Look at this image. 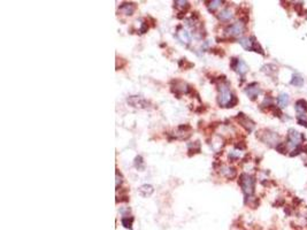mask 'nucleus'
<instances>
[{
  "instance_id": "28",
  "label": "nucleus",
  "mask_w": 307,
  "mask_h": 230,
  "mask_svg": "<svg viewBox=\"0 0 307 230\" xmlns=\"http://www.w3.org/2000/svg\"><path fill=\"white\" fill-rule=\"evenodd\" d=\"M239 156H241V151H239V150H235V151H233V152L229 153V159L230 160H236V159H238Z\"/></svg>"
},
{
  "instance_id": "2",
  "label": "nucleus",
  "mask_w": 307,
  "mask_h": 230,
  "mask_svg": "<svg viewBox=\"0 0 307 230\" xmlns=\"http://www.w3.org/2000/svg\"><path fill=\"white\" fill-rule=\"evenodd\" d=\"M233 94L231 93L229 88V83H223L219 86V96H218V102L219 105L222 107H228L229 102L231 101Z\"/></svg>"
},
{
  "instance_id": "26",
  "label": "nucleus",
  "mask_w": 307,
  "mask_h": 230,
  "mask_svg": "<svg viewBox=\"0 0 307 230\" xmlns=\"http://www.w3.org/2000/svg\"><path fill=\"white\" fill-rule=\"evenodd\" d=\"M276 150L280 153H282V154H285L287 153V145L284 144V143H278V144L276 145Z\"/></svg>"
},
{
  "instance_id": "10",
  "label": "nucleus",
  "mask_w": 307,
  "mask_h": 230,
  "mask_svg": "<svg viewBox=\"0 0 307 230\" xmlns=\"http://www.w3.org/2000/svg\"><path fill=\"white\" fill-rule=\"evenodd\" d=\"M135 9H136V6H135V4H132V2H123L119 7V11L122 14L128 16H131L133 14V12H135Z\"/></svg>"
},
{
  "instance_id": "25",
  "label": "nucleus",
  "mask_w": 307,
  "mask_h": 230,
  "mask_svg": "<svg viewBox=\"0 0 307 230\" xmlns=\"http://www.w3.org/2000/svg\"><path fill=\"white\" fill-rule=\"evenodd\" d=\"M269 109L272 110L273 114H274L275 116H277V117H281V116H282V112H281V109L278 108V107H276V106L272 105V106H270V107H269Z\"/></svg>"
},
{
  "instance_id": "15",
  "label": "nucleus",
  "mask_w": 307,
  "mask_h": 230,
  "mask_svg": "<svg viewBox=\"0 0 307 230\" xmlns=\"http://www.w3.org/2000/svg\"><path fill=\"white\" fill-rule=\"evenodd\" d=\"M177 37L178 39L182 42V43H185V44H189L191 40V37H190V34L187 31V30H182V31H179L177 34Z\"/></svg>"
},
{
  "instance_id": "23",
  "label": "nucleus",
  "mask_w": 307,
  "mask_h": 230,
  "mask_svg": "<svg viewBox=\"0 0 307 230\" xmlns=\"http://www.w3.org/2000/svg\"><path fill=\"white\" fill-rule=\"evenodd\" d=\"M121 222H122V226L124 227V228L131 229V228H132V222H133V218H132V216H130V218H129V216L122 218Z\"/></svg>"
},
{
  "instance_id": "7",
  "label": "nucleus",
  "mask_w": 307,
  "mask_h": 230,
  "mask_svg": "<svg viewBox=\"0 0 307 230\" xmlns=\"http://www.w3.org/2000/svg\"><path fill=\"white\" fill-rule=\"evenodd\" d=\"M236 120L239 122V124H241L242 127H243V128L247 131V133H251L253 129H254L255 123H254V122H253L249 116H246L244 113L238 114L237 116H236Z\"/></svg>"
},
{
  "instance_id": "12",
  "label": "nucleus",
  "mask_w": 307,
  "mask_h": 230,
  "mask_svg": "<svg viewBox=\"0 0 307 230\" xmlns=\"http://www.w3.org/2000/svg\"><path fill=\"white\" fill-rule=\"evenodd\" d=\"M139 193H140V196H143V197H145V198H147V197H150V196L154 192V189H153V187L152 185H150V184H144V185H142V187H139Z\"/></svg>"
},
{
  "instance_id": "6",
  "label": "nucleus",
  "mask_w": 307,
  "mask_h": 230,
  "mask_svg": "<svg viewBox=\"0 0 307 230\" xmlns=\"http://www.w3.org/2000/svg\"><path fill=\"white\" fill-rule=\"evenodd\" d=\"M224 31H226L227 35L233 36V37H238V36H241L244 34V31H245L244 23H242V22H236V23L230 24L229 27L226 28Z\"/></svg>"
},
{
  "instance_id": "20",
  "label": "nucleus",
  "mask_w": 307,
  "mask_h": 230,
  "mask_svg": "<svg viewBox=\"0 0 307 230\" xmlns=\"http://www.w3.org/2000/svg\"><path fill=\"white\" fill-rule=\"evenodd\" d=\"M174 6H175L176 8L181 9V12L183 13L190 7V4H189L187 1H175V2H174Z\"/></svg>"
},
{
  "instance_id": "24",
  "label": "nucleus",
  "mask_w": 307,
  "mask_h": 230,
  "mask_svg": "<svg viewBox=\"0 0 307 230\" xmlns=\"http://www.w3.org/2000/svg\"><path fill=\"white\" fill-rule=\"evenodd\" d=\"M135 167L137 169H143L144 168V161H143V158L140 156L135 158Z\"/></svg>"
},
{
  "instance_id": "21",
  "label": "nucleus",
  "mask_w": 307,
  "mask_h": 230,
  "mask_svg": "<svg viewBox=\"0 0 307 230\" xmlns=\"http://www.w3.org/2000/svg\"><path fill=\"white\" fill-rule=\"evenodd\" d=\"M223 4V1H221V0H214V1H210L208 2V5H207V8H208V11L210 12H214L216 8H219L220 7V5H222Z\"/></svg>"
},
{
  "instance_id": "27",
  "label": "nucleus",
  "mask_w": 307,
  "mask_h": 230,
  "mask_svg": "<svg viewBox=\"0 0 307 230\" xmlns=\"http://www.w3.org/2000/svg\"><path fill=\"white\" fill-rule=\"evenodd\" d=\"M305 151V148L301 146V145H299V146H297V147L292 151V153H290V156H298V154H300L301 152H304Z\"/></svg>"
},
{
  "instance_id": "4",
  "label": "nucleus",
  "mask_w": 307,
  "mask_h": 230,
  "mask_svg": "<svg viewBox=\"0 0 307 230\" xmlns=\"http://www.w3.org/2000/svg\"><path fill=\"white\" fill-rule=\"evenodd\" d=\"M127 102L129 105L135 107V108H139V109H146L150 107V102L147 100H145L144 98L138 97V96H130L127 99Z\"/></svg>"
},
{
  "instance_id": "1",
  "label": "nucleus",
  "mask_w": 307,
  "mask_h": 230,
  "mask_svg": "<svg viewBox=\"0 0 307 230\" xmlns=\"http://www.w3.org/2000/svg\"><path fill=\"white\" fill-rule=\"evenodd\" d=\"M238 184L241 185L242 190H243V193L245 196V200L251 198L252 195L254 193V187H255V179H254V177L252 175H250V174L243 173L239 176Z\"/></svg>"
},
{
  "instance_id": "11",
  "label": "nucleus",
  "mask_w": 307,
  "mask_h": 230,
  "mask_svg": "<svg viewBox=\"0 0 307 230\" xmlns=\"http://www.w3.org/2000/svg\"><path fill=\"white\" fill-rule=\"evenodd\" d=\"M233 14L229 8H224V9H222L221 12L218 14V19L220 21H222V22H228V21H230V20L233 19Z\"/></svg>"
},
{
  "instance_id": "29",
  "label": "nucleus",
  "mask_w": 307,
  "mask_h": 230,
  "mask_svg": "<svg viewBox=\"0 0 307 230\" xmlns=\"http://www.w3.org/2000/svg\"><path fill=\"white\" fill-rule=\"evenodd\" d=\"M238 104V99H237V97L233 94V99H231V101L229 102V105H228V107H235V106L237 105Z\"/></svg>"
},
{
  "instance_id": "3",
  "label": "nucleus",
  "mask_w": 307,
  "mask_h": 230,
  "mask_svg": "<svg viewBox=\"0 0 307 230\" xmlns=\"http://www.w3.org/2000/svg\"><path fill=\"white\" fill-rule=\"evenodd\" d=\"M257 136L261 142H264V143L270 145V146H273L274 144H278V143H277V142H278V138H280L278 135L276 133L270 131V130H267V129L261 130V131L258 133Z\"/></svg>"
},
{
  "instance_id": "17",
  "label": "nucleus",
  "mask_w": 307,
  "mask_h": 230,
  "mask_svg": "<svg viewBox=\"0 0 307 230\" xmlns=\"http://www.w3.org/2000/svg\"><path fill=\"white\" fill-rule=\"evenodd\" d=\"M291 84L292 85L300 88V86L304 85V78L298 74H293V76H292V78H291Z\"/></svg>"
},
{
  "instance_id": "9",
  "label": "nucleus",
  "mask_w": 307,
  "mask_h": 230,
  "mask_svg": "<svg viewBox=\"0 0 307 230\" xmlns=\"http://www.w3.org/2000/svg\"><path fill=\"white\" fill-rule=\"evenodd\" d=\"M260 91L261 90L259 84L257 82H254L247 85V88L245 89V93L249 96V98L251 100H255L258 98V96H259V93H260Z\"/></svg>"
},
{
  "instance_id": "18",
  "label": "nucleus",
  "mask_w": 307,
  "mask_h": 230,
  "mask_svg": "<svg viewBox=\"0 0 307 230\" xmlns=\"http://www.w3.org/2000/svg\"><path fill=\"white\" fill-rule=\"evenodd\" d=\"M239 44L244 47L246 51H252V40H251V38H241L239 39Z\"/></svg>"
},
{
  "instance_id": "13",
  "label": "nucleus",
  "mask_w": 307,
  "mask_h": 230,
  "mask_svg": "<svg viewBox=\"0 0 307 230\" xmlns=\"http://www.w3.org/2000/svg\"><path fill=\"white\" fill-rule=\"evenodd\" d=\"M221 173L223 176H226L227 178H233L236 176V169L233 167H228V166H223L221 168Z\"/></svg>"
},
{
  "instance_id": "5",
  "label": "nucleus",
  "mask_w": 307,
  "mask_h": 230,
  "mask_svg": "<svg viewBox=\"0 0 307 230\" xmlns=\"http://www.w3.org/2000/svg\"><path fill=\"white\" fill-rule=\"evenodd\" d=\"M230 67H231L235 71H237L241 76H244V75L247 73V70H249L247 65H246L243 60L237 59V58L231 59V61H230Z\"/></svg>"
},
{
  "instance_id": "30",
  "label": "nucleus",
  "mask_w": 307,
  "mask_h": 230,
  "mask_svg": "<svg viewBox=\"0 0 307 230\" xmlns=\"http://www.w3.org/2000/svg\"><path fill=\"white\" fill-rule=\"evenodd\" d=\"M295 8H296V11L298 12V14L299 15H304V11H303V4H297L295 6Z\"/></svg>"
},
{
  "instance_id": "33",
  "label": "nucleus",
  "mask_w": 307,
  "mask_h": 230,
  "mask_svg": "<svg viewBox=\"0 0 307 230\" xmlns=\"http://www.w3.org/2000/svg\"><path fill=\"white\" fill-rule=\"evenodd\" d=\"M298 123L300 125H304V127H307V121L306 120H298Z\"/></svg>"
},
{
  "instance_id": "8",
  "label": "nucleus",
  "mask_w": 307,
  "mask_h": 230,
  "mask_svg": "<svg viewBox=\"0 0 307 230\" xmlns=\"http://www.w3.org/2000/svg\"><path fill=\"white\" fill-rule=\"evenodd\" d=\"M288 142H289V144L291 145V146H293V147H297V146H299L300 145V141L303 139L304 137H303V135L300 133H298L297 130H295V129H290L288 131Z\"/></svg>"
},
{
  "instance_id": "19",
  "label": "nucleus",
  "mask_w": 307,
  "mask_h": 230,
  "mask_svg": "<svg viewBox=\"0 0 307 230\" xmlns=\"http://www.w3.org/2000/svg\"><path fill=\"white\" fill-rule=\"evenodd\" d=\"M277 101H278V105L281 107H285V106H288L289 104V94L287 93H281L277 98Z\"/></svg>"
},
{
  "instance_id": "14",
  "label": "nucleus",
  "mask_w": 307,
  "mask_h": 230,
  "mask_svg": "<svg viewBox=\"0 0 307 230\" xmlns=\"http://www.w3.org/2000/svg\"><path fill=\"white\" fill-rule=\"evenodd\" d=\"M296 110L298 114H305L307 112V101L304 99H299L296 101Z\"/></svg>"
},
{
  "instance_id": "31",
  "label": "nucleus",
  "mask_w": 307,
  "mask_h": 230,
  "mask_svg": "<svg viewBox=\"0 0 307 230\" xmlns=\"http://www.w3.org/2000/svg\"><path fill=\"white\" fill-rule=\"evenodd\" d=\"M122 183V177L119 174V172H116V190H119V185Z\"/></svg>"
},
{
  "instance_id": "22",
  "label": "nucleus",
  "mask_w": 307,
  "mask_h": 230,
  "mask_svg": "<svg viewBox=\"0 0 307 230\" xmlns=\"http://www.w3.org/2000/svg\"><path fill=\"white\" fill-rule=\"evenodd\" d=\"M261 70L266 73V74L268 75H273V73H276L277 71V68H276L274 65H264L262 68H261Z\"/></svg>"
},
{
  "instance_id": "32",
  "label": "nucleus",
  "mask_w": 307,
  "mask_h": 230,
  "mask_svg": "<svg viewBox=\"0 0 307 230\" xmlns=\"http://www.w3.org/2000/svg\"><path fill=\"white\" fill-rule=\"evenodd\" d=\"M147 29H148L147 25H146V24H145V23H143L142 28H140V29H139V32H140V34H145V32L147 31Z\"/></svg>"
},
{
  "instance_id": "16",
  "label": "nucleus",
  "mask_w": 307,
  "mask_h": 230,
  "mask_svg": "<svg viewBox=\"0 0 307 230\" xmlns=\"http://www.w3.org/2000/svg\"><path fill=\"white\" fill-rule=\"evenodd\" d=\"M250 38H251V40H252V51L257 52V53H260V54H264V50H262V47H261L260 44L257 42L255 37H254V36H252V37H250Z\"/></svg>"
}]
</instances>
